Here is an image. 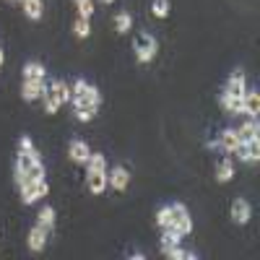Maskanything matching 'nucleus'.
<instances>
[{
    "label": "nucleus",
    "instance_id": "1",
    "mask_svg": "<svg viewBox=\"0 0 260 260\" xmlns=\"http://www.w3.org/2000/svg\"><path fill=\"white\" fill-rule=\"evenodd\" d=\"M47 177V167L42 161L39 151H16V167H13V182L16 187L26 180H45Z\"/></svg>",
    "mask_w": 260,
    "mask_h": 260
},
{
    "label": "nucleus",
    "instance_id": "2",
    "mask_svg": "<svg viewBox=\"0 0 260 260\" xmlns=\"http://www.w3.org/2000/svg\"><path fill=\"white\" fill-rule=\"evenodd\" d=\"M133 52H136V62H141V65L151 62V60L156 57V52H159L156 37L148 34V31H141V34L136 37V42H133Z\"/></svg>",
    "mask_w": 260,
    "mask_h": 260
},
{
    "label": "nucleus",
    "instance_id": "3",
    "mask_svg": "<svg viewBox=\"0 0 260 260\" xmlns=\"http://www.w3.org/2000/svg\"><path fill=\"white\" fill-rule=\"evenodd\" d=\"M18 192H21V203L31 206V203H39L42 198H47L50 185H47V180H26L18 185Z\"/></svg>",
    "mask_w": 260,
    "mask_h": 260
},
{
    "label": "nucleus",
    "instance_id": "4",
    "mask_svg": "<svg viewBox=\"0 0 260 260\" xmlns=\"http://www.w3.org/2000/svg\"><path fill=\"white\" fill-rule=\"evenodd\" d=\"M172 208V221L169 226L175 229L180 237H187L192 232V219H190V211L185 208V203H169Z\"/></svg>",
    "mask_w": 260,
    "mask_h": 260
},
{
    "label": "nucleus",
    "instance_id": "5",
    "mask_svg": "<svg viewBox=\"0 0 260 260\" xmlns=\"http://www.w3.org/2000/svg\"><path fill=\"white\" fill-rule=\"evenodd\" d=\"M47 91V78H24L21 83V99L24 102H39Z\"/></svg>",
    "mask_w": 260,
    "mask_h": 260
},
{
    "label": "nucleus",
    "instance_id": "6",
    "mask_svg": "<svg viewBox=\"0 0 260 260\" xmlns=\"http://www.w3.org/2000/svg\"><path fill=\"white\" fill-rule=\"evenodd\" d=\"M127 185H130V172H127V167L115 164L112 169H107V187H112L115 192H122V190H127Z\"/></svg>",
    "mask_w": 260,
    "mask_h": 260
},
{
    "label": "nucleus",
    "instance_id": "7",
    "mask_svg": "<svg viewBox=\"0 0 260 260\" xmlns=\"http://www.w3.org/2000/svg\"><path fill=\"white\" fill-rule=\"evenodd\" d=\"M237 156H240L242 164H255L260 161V138H247L240 143V148L234 151Z\"/></svg>",
    "mask_w": 260,
    "mask_h": 260
},
{
    "label": "nucleus",
    "instance_id": "8",
    "mask_svg": "<svg viewBox=\"0 0 260 260\" xmlns=\"http://www.w3.org/2000/svg\"><path fill=\"white\" fill-rule=\"evenodd\" d=\"M216 141H219V148L224 151V154H229V156H232L234 151L240 148V143H242V136H240V130H237V127H224Z\"/></svg>",
    "mask_w": 260,
    "mask_h": 260
},
{
    "label": "nucleus",
    "instance_id": "9",
    "mask_svg": "<svg viewBox=\"0 0 260 260\" xmlns=\"http://www.w3.org/2000/svg\"><path fill=\"white\" fill-rule=\"evenodd\" d=\"M50 237H52V232H47L45 226H39V224H34L31 229H29V237H26V245H29V250L31 252H42L47 247V242H50Z\"/></svg>",
    "mask_w": 260,
    "mask_h": 260
},
{
    "label": "nucleus",
    "instance_id": "10",
    "mask_svg": "<svg viewBox=\"0 0 260 260\" xmlns=\"http://www.w3.org/2000/svg\"><path fill=\"white\" fill-rule=\"evenodd\" d=\"M229 216H232V221L237 226H245L250 219H252V208L245 198H234L232 201V208H229Z\"/></svg>",
    "mask_w": 260,
    "mask_h": 260
},
{
    "label": "nucleus",
    "instance_id": "11",
    "mask_svg": "<svg viewBox=\"0 0 260 260\" xmlns=\"http://www.w3.org/2000/svg\"><path fill=\"white\" fill-rule=\"evenodd\" d=\"M245 89H247V76H245L242 71H234V73L226 78L221 94H226V96H242Z\"/></svg>",
    "mask_w": 260,
    "mask_h": 260
},
{
    "label": "nucleus",
    "instance_id": "12",
    "mask_svg": "<svg viewBox=\"0 0 260 260\" xmlns=\"http://www.w3.org/2000/svg\"><path fill=\"white\" fill-rule=\"evenodd\" d=\"M71 104H73V117H76L78 122H89V120H94L96 112H99V104H94V102L73 99Z\"/></svg>",
    "mask_w": 260,
    "mask_h": 260
},
{
    "label": "nucleus",
    "instance_id": "13",
    "mask_svg": "<svg viewBox=\"0 0 260 260\" xmlns=\"http://www.w3.org/2000/svg\"><path fill=\"white\" fill-rule=\"evenodd\" d=\"M68 156H71L73 164H86V159L91 156V146L81 138H76V141L68 143Z\"/></svg>",
    "mask_w": 260,
    "mask_h": 260
},
{
    "label": "nucleus",
    "instance_id": "14",
    "mask_svg": "<svg viewBox=\"0 0 260 260\" xmlns=\"http://www.w3.org/2000/svg\"><path fill=\"white\" fill-rule=\"evenodd\" d=\"M242 96H245V94H242ZM242 96H226V94H219V104H221V110H224L229 117H240V115H245Z\"/></svg>",
    "mask_w": 260,
    "mask_h": 260
},
{
    "label": "nucleus",
    "instance_id": "15",
    "mask_svg": "<svg viewBox=\"0 0 260 260\" xmlns=\"http://www.w3.org/2000/svg\"><path fill=\"white\" fill-rule=\"evenodd\" d=\"M242 104H245V115L247 117H257L260 115V91L247 86L245 89V96H242Z\"/></svg>",
    "mask_w": 260,
    "mask_h": 260
},
{
    "label": "nucleus",
    "instance_id": "16",
    "mask_svg": "<svg viewBox=\"0 0 260 260\" xmlns=\"http://www.w3.org/2000/svg\"><path fill=\"white\" fill-rule=\"evenodd\" d=\"M47 86H50V91H55V94L60 96V102H62V104H71L73 91H71V83H68V81H62V78H52V81H47Z\"/></svg>",
    "mask_w": 260,
    "mask_h": 260
},
{
    "label": "nucleus",
    "instance_id": "17",
    "mask_svg": "<svg viewBox=\"0 0 260 260\" xmlns=\"http://www.w3.org/2000/svg\"><path fill=\"white\" fill-rule=\"evenodd\" d=\"M234 159L232 156H226V159H221L219 164H216V180H219L221 185H226V182H232V177H234Z\"/></svg>",
    "mask_w": 260,
    "mask_h": 260
},
{
    "label": "nucleus",
    "instance_id": "18",
    "mask_svg": "<svg viewBox=\"0 0 260 260\" xmlns=\"http://www.w3.org/2000/svg\"><path fill=\"white\" fill-rule=\"evenodd\" d=\"M86 187L91 195H102L107 190V172H94V175H86Z\"/></svg>",
    "mask_w": 260,
    "mask_h": 260
},
{
    "label": "nucleus",
    "instance_id": "19",
    "mask_svg": "<svg viewBox=\"0 0 260 260\" xmlns=\"http://www.w3.org/2000/svg\"><path fill=\"white\" fill-rule=\"evenodd\" d=\"M55 219H57V213H55L52 206H42L39 213H37V224L45 226L47 232H55Z\"/></svg>",
    "mask_w": 260,
    "mask_h": 260
},
{
    "label": "nucleus",
    "instance_id": "20",
    "mask_svg": "<svg viewBox=\"0 0 260 260\" xmlns=\"http://www.w3.org/2000/svg\"><path fill=\"white\" fill-rule=\"evenodd\" d=\"M42 107H45V112L47 115H57L60 112V107H62V102H60V96L55 94V91H50V86H47V91L42 94Z\"/></svg>",
    "mask_w": 260,
    "mask_h": 260
},
{
    "label": "nucleus",
    "instance_id": "21",
    "mask_svg": "<svg viewBox=\"0 0 260 260\" xmlns=\"http://www.w3.org/2000/svg\"><path fill=\"white\" fill-rule=\"evenodd\" d=\"M237 130H240L242 141H247V138H260V122H257V117H247Z\"/></svg>",
    "mask_w": 260,
    "mask_h": 260
},
{
    "label": "nucleus",
    "instance_id": "22",
    "mask_svg": "<svg viewBox=\"0 0 260 260\" xmlns=\"http://www.w3.org/2000/svg\"><path fill=\"white\" fill-rule=\"evenodd\" d=\"M21 3H24V16L29 21H39L42 13H45V3L42 0H21Z\"/></svg>",
    "mask_w": 260,
    "mask_h": 260
},
{
    "label": "nucleus",
    "instance_id": "23",
    "mask_svg": "<svg viewBox=\"0 0 260 260\" xmlns=\"http://www.w3.org/2000/svg\"><path fill=\"white\" fill-rule=\"evenodd\" d=\"M86 175H94V172H107V159H104V154H94L91 151V156L86 159Z\"/></svg>",
    "mask_w": 260,
    "mask_h": 260
},
{
    "label": "nucleus",
    "instance_id": "24",
    "mask_svg": "<svg viewBox=\"0 0 260 260\" xmlns=\"http://www.w3.org/2000/svg\"><path fill=\"white\" fill-rule=\"evenodd\" d=\"M24 78H47V68L42 62H37V60H29V62H24Z\"/></svg>",
    "mask_w": 260,
    "mask_h": 260
},
{
    "label": "nucleus",
    "instance_id": "25",
    "mask_svg": "<svg viewBox=\"0 0 260 260\" xmlns=\"http://www.w3.org/2000/svg\"><path fill=\"white\" fill-rule=\"evenodd\" d=\"M89 34H91V18L76 16V21H73V37L76 39H86Z\"/></svg>",
    "mask_w": 260,
    "mask_h": 260
},
{
    "label": "nucleus",
    "instance_id": "26",
    "mask_svg": "<svg viewBox=\"0 0 260 260\" xmlns=\"http://www.w3.org/2000/svg\"><path fill=\"white\" fill-rule=\"evenodd\" d=\"M130 29H133V16H130L127 11H120L115 16V31L117 34H127Z\"/></svg>",
    "mask_w": 260,
    "mask_h": 260
},
{
    "label": "nucleus",
    "instance_id": "27",
    "mask_svg": "<svg viewBox=\"0 0 260 260\" xmlns=\"http://www.w3.org/2000/svg\"><path fill=\"white\" fill-rule=\"evenodd\" d=\"M180 242H182V237L172 229V226L161 229V247H172V245H180Z\"/></svg>",
    "mask_w": 260,
    "mask_h": 260
},
{
    "label": "nucleus",
    "instance_id": "28",
    "mask_svg": "<svg viewBox=\"0 0 260 260\" xmlns=\"http://www.w3.org/2000/svg\"><path fill=\"white\" fill-rule=\"evenodd\" d=\"M169 221H172V208H169V206H161V208L156 211V226H159V229H167Z\"/></svg>",
    "mask_w": 260,
    "mask_h": 260
},
{
    "label": "nucleus",
    "instance_id": "29",
    "mask_svg": "<svg viewBox=\"0 0 260 260\" xmlns=\"http://www.w3.org/2000/svg\"><path fill=\"white\" fill-rule=\"evenodd\" d=\"M161 252L169 260H187V250H182L180 245H172V247H161Z\"/></svg>",
    "mask_w": 260,
    "mask_h": 260
},
{
    "label": "nucleus",
    "instance_id": "30",
    "mask_svg": "<svg viewBox=\"0 0 260 260\" xmlns=\"http://www.w3.org/2000/svg\"><path fill=\"white\" fill-rule=\"evenodd\" d=\"M76 8H78V16L83 18H91L94 16V0H73Z\"/></svg>",
    "mask_w": 260,
    "mask_h": 260
},
{
    "label": "nucleus",
    "instance_id": "31",
    "mask_svg": "<svg viewBox=\"0 0 260 260\" xmlns=\"http://www.w3.org/2000/svg\"><path fill=\"white\" fill-rule=\"evenodd\" d=\"M151 13L156 18H167L169 16V0H154V3H151Z\"/></svg>",
    "mask_w": 260,
    "mask_h": 260
},
{
    "label": "nucleus",
    "instance_id": "32",
    "mask_svg": "<svg viewBox=\"0 0 260 260\" xmlns=\"http://www.w3.org/2000/svg\"><path fill=\"white\" fill-rule=\"evenodd\" d=\"M31 148H37L34 141H31V136H21L18 138V151H31Z\"/></svg>",
    "mask_w": 260,
    "mask_h": 260
},
{
    "label": "nucleus",
    "instance_id": "33",
    "mask_svg": "<svg viewBox=\"0 0 260 260\" xmlns=\"http://www.w3.org/2000/svg\"><path fill=\"white\" fill-rule=\"evenodd\" d=\"M206 148H211V151H216V148H219V141H206Z\"/></svg>",
    "mask_w": 260,
    "mask_h": 260
},
{
    "label": "nucleus",
    "instance_id": "34",
    "mask_svg": "<svg viewBox=\"0 0 260 260\" xmlns=\"http://www.w3.org/2000/svg\"><path fill=\"white\" fill-rule=\"evenodd\" d=\"M130 257H133V260H143V257H146V252H133Z\"/></svg>",
    "mask_w": 260,
    "mask_h": 260
},
{
    "label": "nucleus",
    "instance_id": "35",
    "mask_svg": "<svg viewBox=\"0 0 260 260\" xmlns=\"http://www.w3.org/2000/svg\"><path fill=\"white\" fill-rule=\"evenodd\" d=\"M99 3H102V6H112V3H115V0H99Z\"/></svg>",
    "mask_w": 260,
    "mask_h": 260
},
{
    "label": "nucleus",
    "instance_id": "36",
    "mask_svg": "<svg viewBox=\"0 0 260 260\" xmlns=\"http://www.w3.org/2000/svg\"><path fill=\"white\" fill-rule=\"evenodd\" d=\"M3 60H6V55H3V50H0V65H3Z\"/></svg>",
    "mask_w": 260,
    "mask_h": 260
}]
</instances>
